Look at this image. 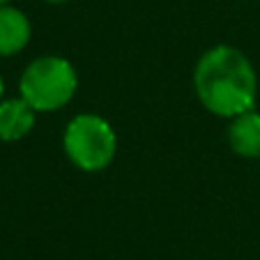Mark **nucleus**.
<instances>
[{
  "mask_svg": "<svg viewBox=\"0 0 260 260\" xmlns=\"http://www.w3.org/2000/svg\"><path fill=\"white\" fill-rule=\"evenodd\" d=\"M193 88L210 113L219 118H235L253 108L258 76L242 51L233 46H214L196 62Z\"/></svg>",
  "mask_w": 260,
  "mask_h": 260,
  "instance_id": "1",
  "label": "nucleus"
},
{
  "mask_svg": "<svg viewBox=\"0 0 260 260\" xmlns=\"http://www.w3.org/2000/svg\"><path fill=\"white\" fill-rule=\"evenodd\" d=\"M79 88V76L72 62L60 55H42L23 69L19 92L37 113L58 111L72 102Z\"/></svg>",
  "mask_w": 260,
  "mask_h": 260,
  "instance_id": "2",
  "label": "nucleus"
},
{
  "mask_svg": "<svg viewBox=\"0 0 260 260\" xmlns=\"http://www.w3.org/2000/svg\"><path fill=\"white\" fill-rule=\"evenodd\" d=\"M62 145L69 161L85 173H99L108 168L118 152L113 127L94 113H81L69 120Z\"/></svg>",
  "mask_w": 260,
  "mask_h": 260,
  "instance_id": "3",
  "label": "nucleus"
},
{
  "mask_svg": "<svg viewBox=\"0 0 260 260\" xmlns=\"http://www.w3.org/2000/svg\"><path fill=\"white\" fill-rule=\"evenodd\" d=\"M35 111L23 97L0 102V141L14 143L25 138L35 127Z\"/></svg>",
  "mask_w": 260,
  "mask_h": 260,
  "instance_id": "4",
  "label": "nucleus"
},
{
  "mask_svg": "<svg viewBox=\"0 0 260 260\" xmlns=\"http://www.w3.org/2000/svg\"><path fill=\"white\" fill-rule=\"evenodd\" d=\"M228 143L233 152L246 159L260 157V113L249 108L244 113L235 115L228 129Z\"/></svg>",
  "mask_w": 260,
  "mask_h": 260,
  "instance_id": "5",
  "label": "nucleus"
},
{
  "mask_svg": "<svg viewBox=\"0 0 260 260\" xmlns=\"http://www.w3.org/2000/svg\"><path fill=\"white\" fill-rule=\"evenodd\" d=\"M30 21L21 10L0 5V55H16L30 42Z\"/></svg>",
  "mask_w": 260,
  "mask_h": 260,
  "instance_id": "6",
  "label": "nucleus"
},
{
  "mask_svg": "<svg viewBox=\"0 0 260 260\" xmlns=\"http://www.w3.org/2000/svg\"><path fill=\"white\" fill-rule=\"evenodd\" d=\"M3 92H5V83H3V79H0V102H3Z\"/></svg>",
  "mask_w": 260,
  "mask_h": 260,
  "instance_id": "7",
  "label": "nucleus"
},
{
  "mask_svg": "<svg viewBox=\"0 0 260 260\" xmlns=\"http://www.w3.org/2000/svg\"><path fill=\"white\" fill-rule=\"evenodd\" d=\"M44 3H51V5H60V3H67V0H44Z\"/></svg>",
  "mask_w": 260,
  "mask_h": 260,
  "instance_id": "8",
  "label": "nucleus"
},
{
  "mask_svg": "<svg viewBox=\"0 0 260 260\" xmlns=\"http://www.w3.org/2000/svg\"><path fill=\"white\" fill-rule=\"evenodd\" d=\"M7 3H10V0H0V5H7Z\"/></svg>",
  "mask_w": 260,
  "mask_h": 260,
  "instance_id": "9",
  "label": "nucleus"
}]
</instances>
